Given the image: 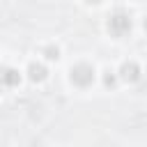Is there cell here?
Here are the masks:
<instances>
[{
    "mask_svg": "<svg viewBox=\"0 0 147 147\" xmlns=\"http://www.w3.org/2000/svg\"><path fill=\"white\" fill-rule=\"evenodd\" d=\"M129 30H131V16L124 9H117L108 16V32L113 37H124Z\"/></svg>",
    "mask_w": 147,
    "mask_h": 147,
    "instance_id": "1",
    "label": "cell"
},
{
    "mask_svg": "<svg viewBox=\"0 0 147 147\" xmlns=\"http://www.w3.org/2000/svg\"><path fill=\"white\" fill-rule=\"evenodd\" d=\"M21 83V74L14 67H0V85L2 87H14Z\"/></svg>",
    "mask_w": 147,
    "mask_h": 147,
    "instance_id": "4",
    "label": "cell"
},
{
    "mask_svg": "<svg viewBox=\"0 0 147 147\" xmlns=\"http://www.w3.org/2000/svg\"><path fill=\"white\" fill-rule=\"evenodd\" d=\"M46 76H48V69H46L44 64L32 62V64L28 67V78H30L32 83H41V80H46Z\"/></svg>",
    "mask_w": 147,
    "mask_h": 147,
    "instance_id": "5",
    "label": "cell"
},
{
    "mask_svg": "<svg viewBox=\"0 0 147 147\" xmlns=\"http://www.w3.org/2000/svg\"><path fill=\"white\" fill-rule=\"evenodd\" d=\"M41 53H44V57H46V60H57V57H60V48H57V46H53V44H51V46H44V51H41Z\"/></svg>",
    "mask_w": 147,
    "mask_h": 147,
    "instance_id": "6",
    "label": "cell"
},
{
    "mask_svg": "<svg viewBox=\"0 0 147 147\" xmlns=\"http://www.w3.org/2000/svg\"><path fill=\"white\" fill-rule=\"evenodd\" d=\"M103 85H106V87H115V85H117V76H115L113 71H106V76H103Z\"/></svg>",
    "mask_w": 147,
    "mask_h": 147,
    "instance_id": "7",
    "label": "cell"
},
{
    "mask_svg": "<svg viewBox=\"0 0 147 147\" xmlns=\"http://www.w3.org/2000/svg\"><path fill=\"white\" fill-rule=\"evenodd\" d=\"M119 78L126 80V83H138V80H140V67H138L133 60L124 62V64L119 67Z\"/></svg>",
    "mask_w": 147,
    "mask_h": 147,
    "instance_id": "3",
    "label": "cell"
},
{
    "mask_svg": "<svg viewBox=\"0 0 147 147\" xmlns=\"http://www.w3.org/2000/svg\"><path fill=\"white\" fill-rule=\"evenodd\" d=\"M69 78H71V83L78 85V87H90V85L94 83V67L87 64V62H78L76 67H71Z\"/></svg>",
    "mask_w": 147,
    "mask_h": 147,
    "instance_id": "2",
    "label": "cell"
}]
</instances>
